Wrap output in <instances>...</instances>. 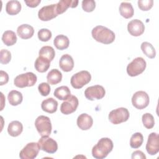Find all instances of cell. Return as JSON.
Returning <instances> with one entry per match:
<instances>
[{
  "instance_id": "38",
  "label": "cell",
  "mask_w": 159,
  "mask_h": 159,
  "mask_svg": "<svg viewBox=\"0 0 159 159\" xmlns=\"http://www.w3.org/2000/svg\"><path fill=\"white\" fill-rule=\"evenodd\" d=\"M38 89L40 94L43 96H47L50 92V87L47 83H42L38 86Z\"/></svg>"
},
{
  "instance_id": "13",
  "label": "cell",
  "mask_w": 159,
  "mask_h": 159,
  "mask_svg": "<svg viewBox=\"0 0 159 159\" xmlns=\"http://www.w3.org/2000/svg\"><path fill=\"white\" fill-rule=\"evenodd\" d=\"M78 99L73 95H71L66 100L63 102L60 106V111L65 115L74 112L78 106Z\"/></svg>"
},
{
  "instance_id": "8",
  "label": "cell",
  "mask_w": 159,
  "mask_h": 159,
  "mask_svg": "<svg viewBox=\"0 0 159 159\" xmlns=\"http://www.w3.org/2000/svg\"><path fill=\"white\" fill-rule=\"evenodd\" d=\"M40 150L39 143H28L20 152L19 157L21 159H34L37 157Z\"/></svg>"
},
{
  "instance_id": "3",
  "label": "cell",
  "mask_w": 159,
  "mask_h": 159,
  "mask_svg": "<svg viewBox=\"0 0 159 159\" xmlns=\"http://www.w3.org/2000/svg\"><path fill=\"white\" fill-rule=\"evenodd\" d=\"M37 80V76L34 73L27 72L17 76L14 80V84L16 86L22 88L34 86Z\"/></svg>"
},
{
  "instance_id": "23",
  "label": "cell",
  "mask_w": 159,
  "mask_h": 159,
  "mask_svg": "<svg viewBox=\"0 0 159 159\" xmlns=\"http://www.w3.org/2000/svg\"><path fill=\"white\" fill-rule=\"evenodd\" d=\"M35 70L40 72L43 73L47 71L50 66V61L42 57H39L37 58L35 61Z\"/></svg>"
},
{
  "instance_id": "18",
  "label": "cell",
  "mask_w": 159,
  "mask_h": 159,
  "mask_svg": "<svg viewBox=\"0 0 159 159\" xmlns=\"http://www.w3.org/2000/svg\"><path fill=\"white\" fill-rule=\"evenodd\" d=\"M17 34L22 39L31 38L34 34V29L32 26L29 24H22L17 29Z\"/></svg>"
},
{
  "instance_id": "11",
  "label": "cell",
  "mask_w": 159,
  "mask_h": 159,
  "mask_svg": "<svg viewBox=\"0 0 159 159\" xmlns=\"http://www.w3.org/2000/svg\"><path fill=\"white\" fill-rule=\"evenodd\" d=\"M58 16L56 4L42 7L38 12V17L42 21H48Z\"/></svg>"
},
{
  "instance_id": "24",
  "label": "cell",
  "mask_w": 159,
  "mask_h": 159,
  "mask_svg": "<svg viewBox=\"0 0 159 159\" xmlns=\"http://www.w3.org/2000/svg\"><path fill=\"white\" fill-rule=\"evenodd\" d=\"M53 43L57 49L63 50L68 47L70 40L66 35L61 34L55 37L53 40Z\"/></svg>"
},
{
  "instance_id": "7",
  "label": "cell",
  "mask_w": 159,
  "mask_h": 159,
  "mask_svg": "<svg viewBox=\"0 0 159 159\" xmlns=\"http://www.w3.org/2000/svg\"><path fill=\"white\" fill-rule=\"evenodd\" d=\"M130 116L129 112L125 107H119L111 111L108 116L109 121L113 124H119L126 122Z\"/></svg>"
},
{
  "instance_id": "25",
  "label": "cell",
  "mask_w": 159,
  "mask_h": 159,
  "mask_svg": "<svg viewBox=\"0 0 159 159\" xmlns=\"http://www.w3.org/2000/svg\"><path fill=\"white\" fill-rule=\"evenodd\" d=\"M62 79L61 73L57 69H52L47 76V80L48 84L55 85L61 82Z\"/></svg>"
},
{
  "instance_id": "36",
  "label": "cell",
  "mask_w": 159,
  "mask_h": 159,
  "mask_svg": "<svg viewBox=\"0 0 159 159\" xmlns=\"http://www.w3.org/2000/svg\"><path fill=\"white\" fill-rule=\"evenodd\" d=\"M11 60V53L6 49H2L0 52V62L2 64H7Z\"/></svg>"
},
{
  "instance_id": "1",
  "label": "cell",
  "mask_w": 159,
  "mask_h": 159,
  "mask_svg": "<svg viewBox=\"0 0 159 159\" xmlns=\"http://www.w3.org/2000/svg\"><path fill=\"white\" fill-rule=\"evenodd\" d=\"M113 142L107 137L99 139L92 148V155L96 159H103L112 150Z\"/></svg>"
},
{
  "instance_id": "28",
  "label": "cell",
  "mask_w": 159,
  "mask_h": 159,
  "mask_svg": "<svg viewBox=\"0 0 159 159\" xmlns=\"http://www.w3.org/2000/svg\"><path fill=\"white\" fill-rule=\"evenodd\" d=\"M7 99L11 105L17 106L22 102L23 96L20 92L16 90H12L8 94Z\"/></svg>"
},
{
  "instance_id": "5",
  "label": "cell",
  "mask_w": 159,
  "mask_h": 159,
  "mask_svg": "<svg viewBox=\"0 0 159 159\" xmlns=\"http://www.w3.org/2000/svg\"><path fill=\"white\" fill-rule=\"evenodd\" d=\"M35 126L39 134L42 136H48L52 132V124L48 117L40 116L35 121Z\"/></svg>"
},
{
  "instance_id": "12",
  "label": "cell",
  "mask_w": 159,
  "mask_h": 159,
  "mask_svg": "<svg viewBox=\"0 0 159 159\" xmlns=\"http://www.w3.org/2000/svg\"><path fill=\"white\" fill-rule=\"evenodd\" d=\"M40 148L43 151L48 153H54L57 151L58 144L52 138L48 136L42 137L38 142Z\"/></svg>"
},
{
  "instance_id": "6",
  "label": "cell",
  "mask_w": 159,
  "mask_h": 159,
  "mask_svg": "<svg viewBox=\"0 0 159 159\" xmlns=\"http://www.w3.org/2000/svg\"><path fill=\"white\" fill-rule=\"evenodd\" d=\"M91 80V75L89 71L83 70L73 75L70 80V83L73 88L80 89L87 84Z\"/></svg>"
},
{
  "instance_id": "39",
  "label": "cell",
  "mask_w": 159,
  "mask_h": 159,
  "mask_svg": "<svg viewBox=\"0 0 159 159\" xmlns=\"http://www.w3.org/2000/svg\"><path fill=\"white\" fill-rule=\"evenodd\" d=\"M9 81V76L7 73L2 70L0 71V85L6 84Z\"/></svg>"
},
{
  "instance_id": "10",
  "label": "cell",
  "mask_w": 159,
  "mask_h": 159,
  "mask_svg": "<svg viewBox=\"0 0 159 159\" xmlns=\"http://www.w3.org/2000/svg\"><path fill=\"white\" fill-rule=\"evenodd\" d=\"M106 91L103 86L101 85H94L87 88L84 91L85 97L90 100L101 99L104 97Z\"/></svg>"
},
{
  "instance_id": "2",
  "label": "cell",
  "mask_w": 159,
  "mask_h": 159,
  "mask_svg": "<svg viewBox=\"0 0 159 159\" xmlns=\"http://www.w3.org/2000/svg\"><path fill=\"white\" fill-rule=\"evenodd\" d=\"M91 35L95 40L104 44L112 43L116 38L113 31L102 25L94 27L91 31Z\"/></svg>"
},
{
  "instance_id": "33",
  "label": "cell",
  "mask_w": 159,
  "mask_h": 159,
  "mask_svg": "<svg viewBox=\"0 0 159 159\" xmlns=\"http://www.w3.org/2000/svg\"><path fill=\"white\" fill-rule=\"evenodd\" d=\"M142 120L144 127L148 129H152L155 125L153 116L150 113H145L142 117Z\"/></svg>"
},
{
  "instance_id": "40",
  "label": "cell",
  "mask_w": 159,
  "mask_h": 159,
  "mask_svg": "<svg viewBox=\"0 0 159 159\" xmlns=\"http://www.w3.org/2000/svg\"><path fill=\"white\" fill-rule=\"evenodd\" d=\"M132 158L135 159V158H140V159H145L146 156L145 154L140 150H136L132 154Z\"/></svg>"
},
{
  "instance_id": "22",
  "label": "cell",
  "mask_w": 159,
  "mask_h": 159,
  "mask_svg": "<svg viewBox=\"0 0 159 159\" xmlns=\"http://www.w3.org/2000/svg\"><path fill=\"white\" fill-rule=\"evenodd\" d=\"M119 12L120 15L125 18H131L134 14V10L131 3L128 2H122L119 6Z\"/></svg>"
},
{
  "instance_id": "19",
  "label": "cell",
  "mask_w": 159,
  "mask_h": 159,
  "mask_svg": "<svg viewBox=\"0 0 159 159\" xmlns=\"http://www.w3.org/2000/svg\"><path fill=\"white\" fill-rule=\"evenodd\" d=\"M58 102L52 98H47L43 100L41 104L42 109L48 113L52 114L57 111Z\"/></svg>"
},
{
  "instance_id": "30",
  "label": "cell",
  "mask_w": 159,
  "mask_h": 159,
  "mask_svg": "<svg viewBox=\"0 0 159 159\" xmlns=\"http://www.w3.org/2000/svg\"><path fill=\"white\" fill-rule=\"evenodd\" d=\"M39 57H43L51 61L55 56V52L51 46H43L39 50Z\"/></svg>"
},
{
  "instance_id": "29",
  "label": "cell",
  "mask_w": 159,
  "mask_h": 159,
  "mask_svg": "<svg viewBox=\"0 0 159 159\" xmlns=\"http://www.w3.org/2000/svg\"><path fill=\"white\" fill-rule=\"evenodd\" d=\"M17 36L14 32L12 30L5 31L2 36L3 43L7 46H12L17 42Z\"/></svg>"
},
{
  "instance_id": "9",
  "label": "cell",
  "mask_w": 159,
  "mask_h": 159,
  "mask_svg": "<svg viewBox=\"0 0 159 159\" xmlns=\"http://www.w3.org/2000/svg\"><path fill=\"white\" fill-rule=\"evenodd\" d=\"M150 98L147 93L143 91L135 92L132 98V105L138 109H143L148 106Z\"/></svg>"
},
{
  "instance_id": "15",
  "label": "cell",
  "mask_w": 159,
  "mask_h": 159,
  "mask_svg": "<svg viewBox=\"0 0 159 159\" xmlns=\"http://www.w3.org/2000/svg\"><path fill=\"white\" fill-rule=\"evenodd\" d=\"M127 30L131 35L138 37L144 32L145 25L141 20L134 19L128 23Z\"/></svg>"
},
{
  "instance_id": "14",
  "label": "cell",
  "mask_w": 159,
  "mask_h": 159,
  "mask_svg": "<svg viewBox=\"0 0 159 159\" xmlns=\"http://www.w3.org/2000/svg\"><path fill=\"white\" fill-rule=\"evenodd\" d=\"M146 150L150 155H155L159 152V136L156 132L149 134L146 144Z\"/></svg>"
},
{
  "instance_id": "26",
  "label": "cell",
  "mask_w": 159,
  "mask_h": 159,
  "mask_svg": "<svg viewBox=\"0 0 159 159\" xmlns=\"http://www.w3.org/2000/svg\"><path fill=\"white\" fill-rule=\"evenodd\" d=\"M21 10V4L16 0L9 1L6 3V11L9 15H16Z\"/></svg>"
},
{
  "instance_id": "34",
  "label": "cell",
  "mask_w": 159,
  "mask_h": 159,
  "mask_svg": "<svg viewBox=\"0 0 159 159\" xmlns=\"http://www.w3.org/2000/svg\"><path fill=\"white\" fill-rule=\"evenodd\" d=\"M38 38L42 42H47L52 38V32L47 29H41L39 30Z\"/></svg>"
},
{
  "instance_id": "21",
  "label": "cell",
  "mask_w": 159,
  "mask_h": 159,
  "mask_svg": "<svg viewBox=\"0 0 159 159\" xmlns=\"http://www.w3.org/2000/svg\"><path fill=\"white\" fill-rule=\"evenodd\" d=\"M23 130L22 123L18 120H14L9 123L7 127V132L12 137L19 136Z\"/></svg>"
},
{
  "instance_id": "31",
  "label": "cell",
  "mask_w": 159,
  "mask_h": 159,
  "mask_svg": "<svg viewBox=\"0 0 159 159\" xmlns=\"http://www.w3.org/2000/svg\"><path fill=\"white\" fill-rule=\"evenodd\" d=\"M143 53L150 58H154L156 56V51L153 46L149 42H142L140 46Z\"/></svg>"
},
{
  "instance_id": "32",
  "label": "cell",
  "mask_w": 159,
  "mask_h": 159,
  "mask_svg": "<svg viewBox=\"0 0 159 159\" xmlns=\"http://www.w3.org/2000/svg\"><path fill=\"white\" fill-rule=\"evenodd\" d=\"M143 141V137L140 132L134 133L130 137V145L133 148H139Z\"/></svg>"
},
{
  "instance_id": "16",
  "label": "cell",
  "mask_w": 159,
  "mask_h": 159,
  "mask_svg": "<svg viewBox=\"0 0 159 159\" xmlns=\"http://www.w3.org/2000/svg\"><path fill=\"white\" fill-rule=\"evenodd\" d=\"M76 123L78 127L80 129L83 130H86L92 127L93 120L91 116L86 113H83L78 117Z\"/></svg>"
},
{
  "instance_id": "17",
  "label": "cell",
  "mask_w": 159,
  "mask_h": 159,
  "mask_svg": "<svg viewBox=\"0 0 159 159\" xmlns=\"http://www.w3.org/2000/svg\"><path fill=\"white\" fill-rule=\"evenodd\" d=\"M59 66L65 72L71 71L74 67V61L72 57L68 54L63 55L59 61Z\"/></svg>"
},
{
  "instance_id": "20",
  "label": "cell",
  "mask_w": 159,
  "mask_h": 159,
  "mask_svg": "<svg viewBox=\"0 0 159 159\" xmlns=\"http://www.w3.org/2000/svg\"><path fill=\"white\" fill-rule=\"evenodd\" d=\"M78 1L71 0H61L56 4L57 12L58 14H61L65 12L68 7H76L78 6Z\"/></svg>"
},
{
  "instance_id": "41",
  "label": "cell",
  "mask_w": 159,
  "mask_h": 159,
  "mask_svg": "<svg viewBox=\"0 0 159 159\" xmlns=\"http://www.w3.org/2000/svg\"><path fill=\"white\" fill-rule=\"evenodd\" d=\"M24 1L27 4V6L30 7H35L41 2L40 0H29V1Z\"/></svg>"
},
{
  "instance_id": "35",
  "label": "cell",
  "mask_w": 159,
  "mask_h": 159,
  "mask_svg": "<svg viewBox=\"0 0 159 159\" xmlns=\"http://www.w3.org/2000/svg\"><path fill=\"white\" fill-rule=\"evenodd\" d=\"M81 6L84 11L90 12L95 9L96 2L93 0H84L82 1Z\"/></svg>"
},
{
  "instance_id": "4",
  "label": "cell",
  "mask_w": 159,
  "mask_h": 159,
  "mask_svg": "<svg viewBox=\"0 0 159 159\" xmlns=\"http://www.w3.org/2000/svg\"><path fill=\"white\" fill-rule=\"evenodd\" d=\"M147 63L142 57L134 58L127 66V73L130 76H136L144 71Z\"/></svg>"
},
{
  "instance_id": "27",
  "label": "cell",
  "mask_w": 159,
  "mask_h": 159,
  "mask_svg": "<svg viewBox=\"0 0 159 159\" xmlns=\"http://www.w3.org/2000/svg\"><path fill=\"white\" fill-rule=\"evenodd\" d=\"M53 95L60 100L65 101L71 96V92L68 86H61L55 89Z\"/></svg>"
},
{
  "instance_id": "37",
  "label": "cell",
  "mask_w": 159,
  "mask_h": 159,
  "mask_svg": "<svg viewBox=\"0 0 159 159\" xmlns=\"http://www.w3.org/2000/svg\"><path fill=\"white\" fill-rule=\"evenodd\" d=\"M153 4V0H139L138 6L142 11H148L152 7Z\"/></svg>"
}]
</instances>
